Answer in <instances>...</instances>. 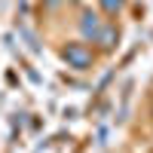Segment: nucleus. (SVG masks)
<instances>
[{
  "label": "nucleus",
  "instance_id": "nucleus-1",
  "mask_svg": "<svg viewBox=\"0 0 153 153\" xmlns=\"http://www.w3.org/2000/svg\"><path fill=\"white\" fill-rule=\"evenodd\" d=\"M61 55H65V61L71 68H76V71H86L89 65H92V52H89L83 43H68Z\"/></svg>",
  "mask_w": 153,
  "mask_h": 153
},
{
  "label": "nucleus",
  "instance_id": "nucleus-2",
  "mask_svg": "<svg viewBox=\"0 0 153 153\" xmlns=\"http://www.w3.org/2000/svg\"><path fill=\"white\" fill-rule=\"evenodd\" d=\"M83 34H86V37H98V34H101L98 16H92V12H86V16H83Z\"/></svg>",
  "mask_w": 153,
  "mask_h": 153
},
{
  "label": "nucleus",
  "instance_id": "nucleus-3",
  "mask_svg": "<svg viewBox=\"0 0 153 153\" xmlns=\"http://www.w3.org/2000/svg\"><path fill=\"white\" fill-rule=\"evenodd\" d=\"M101 6H104L107 12H117V9L123 6V0H101Z\"/></svg>",
  "mask_w": 153,
  "mask_h": 153
}]
</instances>
